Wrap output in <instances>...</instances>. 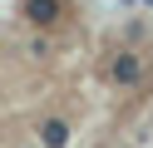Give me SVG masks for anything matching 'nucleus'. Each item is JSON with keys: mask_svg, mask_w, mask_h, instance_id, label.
<instances>
[{"mask_svg": "<svg viewBox=\"0 0 153 148\" xmlns=\"http://www.w3.org/2000/svg\"><path fill=\"white\" fill-rule=\"evenodd\" d=\"M30 20L50 25V20H54V0H30Z\"/></svg>", "mask_w": 153, "mask_h": 148, "instance_id": "1", "label": "nucleus"}, {"mask_svg": "<svg viewBox=\"0 0 153 148\" xmlns=\"http://www.w3.org/2000/svg\"><path fill=\"white\" fill-rule=\"evenodd\" d=\"M64 138H69V133H64V123H45V143H50V148H59Z\"/></svg>", "mask_w": 153, "mask_h": 148, "instance_id": "2", "label": "nucleus"}]
</instances>
